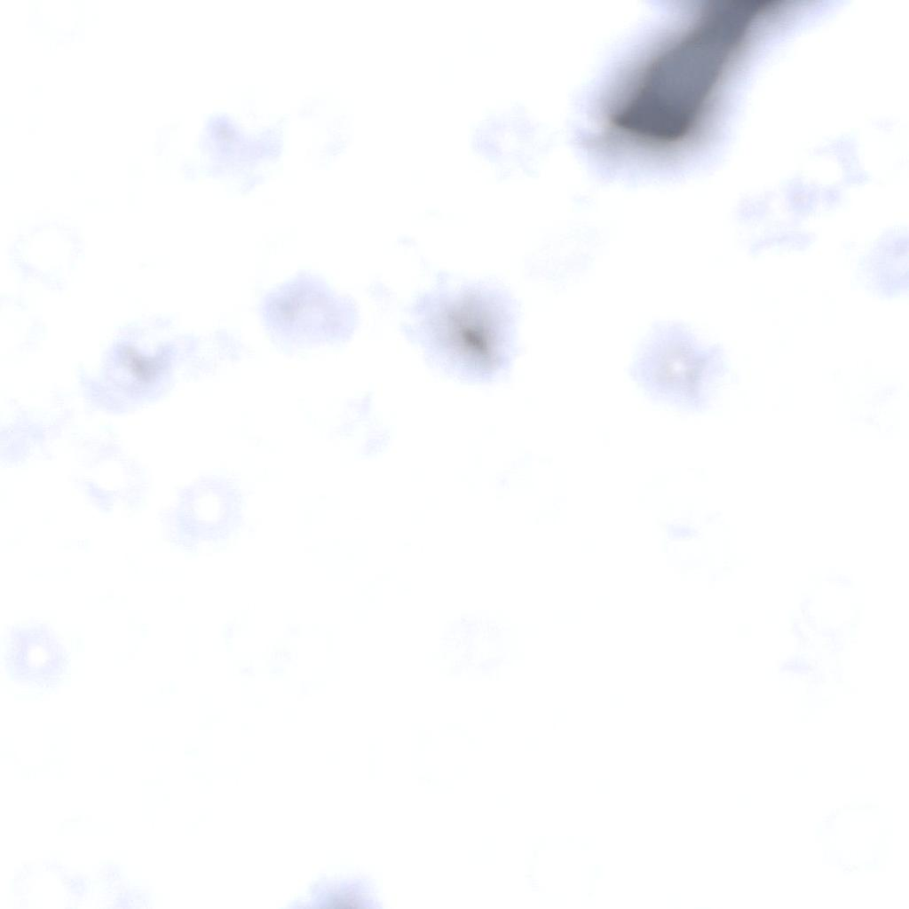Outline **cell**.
<instances>
[{
  "mask_svg": "<svg viewBox=\"0 0 909 909\" xmlns=\"http://www.w3.org/2000/svg\"><path fill=\"white\" fill-rule=\"evenodd\" d=\"M723 369L692 331L678 322H659L649 331L629 367V375L654 403L702 413L715 396Z\"/></svg>",
  "mask_w": 909,
  "mask_h": 909,
  "instance_id": "cell-1",
  "label": "cell"
},
{
  "mask_svg": "<svg viewBox=\"0 0 909 909\" xmlns=\"http://www.w3.org/2000/svg\"><path fill=\"white\" fill-rule=\"evenodd\" d=\"M502 296L466 288L427 301L420 330L429 344L448 357L493 366L512 341V320Z\"/></svg>",
  "mask_w": 909,
  "mask_h": 909,
  "instance_id": "cell-2",
  "label": "cell"
},
{
  "mask_svg": "<svg viewBox=\"0 0 909 909\" xmlns=\"http://www.w3.org/2000/svg\"><path fill=\"white\" fill-rule=\"evenodd\" d=\"M7 663L16 680L49 686L63 672L65 657L54 636L34 625L16 628L10 635Z\"/></svg>",
  "mask_w": 909,
  "mask_h": 909,
  "instance_id": "cell-3",
  "label": "cell"
}]
</instances>
